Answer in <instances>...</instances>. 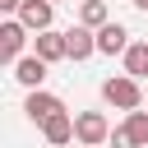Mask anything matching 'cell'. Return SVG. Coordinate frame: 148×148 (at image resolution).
I'll return each mask as SVG.
<instances>
[{
  "instance_id": "obj_9",
  "label": "cell",
  "mask_w": 148,
  "mask_h": 148,
  "mask_svg": "<svg viewBox=\"0 0 148 148\" xmlns=\"http://www.w3.org/2000/svg\"><path fill=\"white\" fill-rule=\"evenodd\" d=\"M51 14H56V0H23V5H18V18H23L32 32H46V28H51Z\"/></svg>"
},
{
  "instance_id": "obj_10",
  "label": "cell",
  "mask_w": 148,
  "mask_h": 148,
  "mask_svg": "<svg viewBox=\"0 0 148 148\" xmlns=\"http://www.w3.org/2000/svg\"><path fill=\"white\" fill-rule=\"evenodd\" d=\"M42 134H46V143H56V148H65V143H74V116H69V111H60V116H51V120L42 125Z\"/></svg>"
},
{
  "instance_id": "obj_14",
  "label": "cell",
  "mask_w": 148,
  "mask_h": 148,
  "mask_svg": "<svg viewBox=\"0 0 148 148\" xmlns=\"http://www.w3.org/2000/svg\"><path fill=\"white\" fill-rule=\"evenodd\" d=\"M18 5H23V0H0V9H5V14H18Z\"/></svg>"
},
{
  "instance_id": "obj_13",
  "label": "cell",
  "mask_w": 148,
  "mask_h": 148,
  "mask_svg": "<svg viewBox=\"0 0 148 148\" xmlns=\"http://www.w3.org/2000/svg\"><path fill=\"white\" fill-rule=\"evenodd\" d=\"M125 130L134 134L139 148H148V111H125Z\"/></svg>"
},
{
  "instance_id": "obj_3",
  "label": "cell",
  "mask_w": 148,
  "mask_h": 148,
  "mask_svg": "<svg viewBox=\"0 0 148 148\" xmlns=\"http://www.w3.org/2000/svg\"><path fill=\"white\" fill-rule=\"evenodd\" d=\"M74 139H79L83 148H102V143L111 139L106 116H102V111H79V116H74Z\"/></svg>"
},
{
  "instance_id": "obj_6",
  "label": "cell",
  "mask_w": 148,
  "mask_h": 148,
  "mask_svg": "<svg viewBox=\"0 0 148 148\" xmlns=\"http://www.w3.org/2000/svg\"><path fill=\"white\" fill-rule=\"evenodd\" d=\"M32 51H37L46 65H56V60H69V42H65V32H56V28L37 32V37H32Z\"/></svg>"
},
{
  "instance_id": "obj_15",
  "label": "cell",
  "mask_w": 148,
  "mask_h": 148,
  "mask_svg": "<svg viewBox=\"0 0 148 148\" xmlns=\"http://www.w3.org/2000/svg\"><path fill=\"white\" fill-rule=\"evenodd\" d=\"M130 5H134V9H143V14H148V0H130Z\"/></svg>"
},
{
  "instance_id": "obj_11",
  "label": "cell",
  "mask_w": 148,
  "mask_h": 148,
  "mask_svg": "<svg viewBox=\"0 0 148 148\" xmlns=\"http://www.w3.org/2000/svg\"><path fill=\"white\" fill-rule=\"evenodd\" d=\"M125 74H134V79L148 74V42H130V51H125Z\"/></svg>"
},
{
  "instance_id": "obj_2",
  "label": "cell",
  "mask_w": 148,
  "mask_h": 148,
  "mask_svg": "<svg viewBox=\"0 0 148 148\" xmlns=\"http://www.w3.org/2000/svg\"><path fill=\"white\" fill-rule=\"evenodd\" d=\"M28 32H32V28H28L18 14L0 23V60H5V65H18V56H23V46H28Z\"/></svg>"
},
{
  "instance_id": "obj_12",
  "label": "cell",
  "mask_w": 148,
  "mask_h": 148,
  "mask_svg": "<svg viewBox=\"0 0 148 148\" xmlns=\"http://www.w3.org/2000/svg\"><path fill=\"white\" fill-rule=\"evenodd\" d=\"M79 23H88V28H102V23H111V9H106L102 0H83V5H79Z\"/></svg>"
},
{
  "instance_id": "obj_7",
  "label": "cell",
  "mask_w": 148,
  "mask_h": 148,
  "mask_svg": "<svg viewBox=\"0 0 148 148\" xmlns=\"http://www.w3.org/2000/svg\"><path fill=\"white\" fill-rule=\"evenodd\" d=\"M65 42H69V60H88V56L97 51V28H88V23H74V28L65 32Z\"/></svg>"
},
{
  "instance_id": "obj_5",
  "label": "cell",
  "mask_w": 148,
  "mask_h": 148,
  "mask_svg": "<svg viewBox=\"0 0 148 148\" xmlns=\"http://www.w3.org/2000/svg\"><path fill=\"white\" fill-rule=\"evenodd\" d=\"M97 51H102V56H125V51H130V28L116 23V18L102 23V28H97Z\"/></svg>"
},
{
  "instance_id": "obj_8",
  "label": "cell",
  "mask_w": 148,
  "mask_h": 148,
  "mask_svg": "<svg viewBox=\"0 0 148 148\" xmlns=\"http://www.w3.org/2000/svg\"><path fill=\"white\" fill-rule=\"evenodd\" d=\"M46 69H51V65H46V60L32 51V56H18V65H14V79H18L23 88H42V83H46Z\"/></svg>"
},
{
  "instance_id": "obj_4",
  "label": "cell",
  "mask_w": 148,
  "mask_h": 148,
  "mask_svg": "<svg viewBox=\"0 0 148 148\" xmlns=\"http://www.w3.org/2000/svg\"><path fill=\"white\" fill-rule=\"evenodd\" d=\"M23 111H28V120H32V125H46L51 116H60V111H65V102H60L56 92H46V88H28Z\"/></svg>"
},
{
  "instance_id": "obj_1",
  "label": "cell",
  "mask_w": 148,
  "mask_h": 148,
  "mask_svg": "<svg viewBox=\"0 0 148 148\" xmlns=\"http://www.w3.org/2000/svg\"><path fill=\"white\" fill-rule=\"evenodd\" d=\"M102 102H111L116 111H139L143 88H139V79H134V74H111V79L102 83Z\"/></svg>"
}]
</instances>
